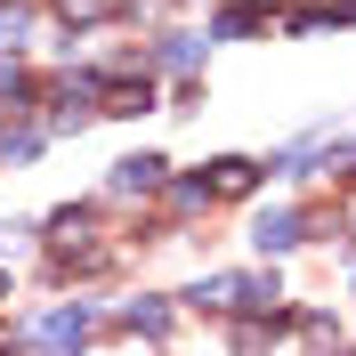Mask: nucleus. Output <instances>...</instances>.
<instances>
[{"instance_id":"obj_1","label":"nucleus","mask_w":356,"mask_h":356,"mask_svg":"<svg viewBox=\"0 0 356 356\" xmlns=\"http://www.w3.org/2000/svg\"><path fill=\"white\" fill-rule=\"evenodd\" d=\"M162 170H170L162 154H130V162H113V186H122V195H154Z\"/></svg>"},{"instance_id":"obj_2","label":"nucleus","mask_w":356,"mask_h":356,"mask_svg":"<svg viewBox=\"0 0 356 356\" xmlns=\"http://www.w3.org/2000/svg\"><path fill=\"white\" fill-rule=\"evenodd\" d=\"M300 235H308V219H300V211H267V219L251 227V243H259V251H291Z\"/></svg>"},{"instance_id":"obj_3","label":"nucleus","mask_w":356,"mask_h":356,"mask_svg":"<svg viewBox=\"0 0 356 356\" xmlns=\"http://www.w3.org/2000/svg\"><path fill=\"white\" fill-rule=\"evenodd\" d=\"M251 186H259V162H243V154L211 162V195H251Z\"/></svg>"},{"instance_id":"obj_4","label":"nucleus","mask_w":356,"mask_h":356,"mask_svg":"<svg viewBox=\"0 0 356 356\" xmlns=\"http://www.w3.org/2000/svg\"><path fill=\"white\" fill-rule=\"evenodd\" d=\"M41 340H49V348H73V340H89V308H57V316L41 324Z\"/></svg>"},{"instance_id":"obj_5","label":"nucleus","mask_w":356,"mask_h":356,"mask_svg":"<svg viewBox=\"0 0 356 356\" xmlns=\"http://www.w3.org/2000/svg\"><path fill=\"white\" fill-rule=\"evenodd\" d=\"M146 106H154V89H146V81H113L97 113H146Z\"/></svg>"},{"instance_id":"obj_6","label":"nucleus","mask_w":356,"mask_h":356,"mask_svg":"<svg viewBox=\"0 0 356 356\" xmlns=\"http://www.w3.org/2000/svg\"><path fill=\"white\" fill-rule=\"evenodd\" d=\"M130 332H138V340H162V332H170V308H154V300L130 308Z\"/></svg>"},{"instance_id":"obj_7","label":"nucleus","mask_w":356,"mask_h":356,"mask_svg":"<svg viewBox=\"0 0 356 356\" xmlns=\"http://www.w3.org/2000/svg\"><path fill=\"white\" fill-rule=\"evenodd\" d=\"M57 17H65V24H89V17H106V0H57Z\"/></svg>"},{"instance_id":"obj_8","label":"nucleus","mask_w":356,"mask_h":356,"mask_svg":"<svg viewBox=\"0 0 356 356\" xmlns=\"http://www.w3.org/2000/svg\"><path fill=\"white\" fill-rule=\"evenodd\" d=\"M8 243H17V227H0V251H8Z\"/></svg>"}]
</instances>
